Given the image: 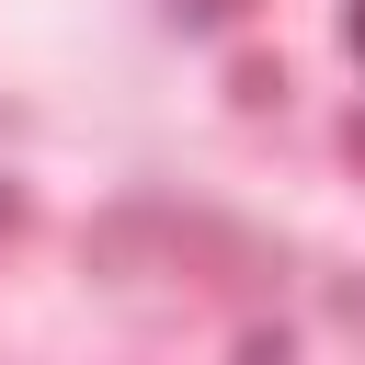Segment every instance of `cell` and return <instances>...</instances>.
I'll use <instances>...</instances> for the list:
<instances>
[{
  "mask_svg": "<svg viewBox=\"0 0 365 365\" xmlns=\"http://www.w3.org/2000/svg\"><path fill=\"white\" fill-rule=\"evenodd\" d=\"M354 57H365V11H354Z\"/></svg>",
  "mask_w": 365,
  "mask_h": 365,
  "instance_id": "1",
  "label": "cell"
}]
</instances>
